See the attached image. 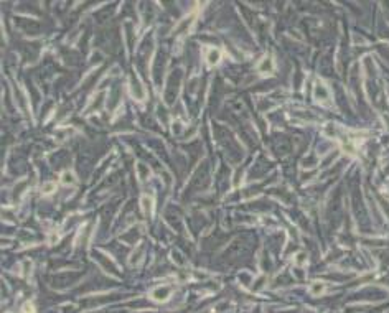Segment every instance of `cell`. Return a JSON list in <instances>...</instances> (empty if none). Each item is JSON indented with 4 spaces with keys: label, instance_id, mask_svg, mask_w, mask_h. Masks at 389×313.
I'll return each mask as SVG.
<instances>
[{
    "label": "cell",
    "instance_id": "cell-3",
    "mask_svg": "<svg viewBox=\"0 0 389 313\" xmlns=\"http://www.w3.org/2000/svg\"><path fill=\"white\" fill-rule=\"evenodd\" d=\"M25 311H27V313H33V308H31L30 303H27V305H25Z\"/></svg>",
    "mask_w": 389,
    "mask_h": 313
},
{
    "label": "cell",
    "instance_id": "cell-1",
    "mask_svg": "<svg viewBox=\"0 0 389 313\" xmlns=\"http://www.w3.org/2000/svg\"><path fill=\"white\" fill-rule=\"evenodd\" d=\"M325 290V287H323V283H320V282H317L315 285H313V288H312V293H321Z\"/></svg>",
    "mask_w": 389,
    "mask_h": 313
},
{
    "label": "cell",
    "instance_id": "cell-2",
    "mask_svg": "<svg viewBox=\"0 0 389 313\" xmlns=\"http://www.w3.org/2000/svg\"><path fill=\"white\" fill-rule=\"evenodd\" d=\"M218 56H219V53L218 51H213V55L209 56V63H211V64H214V61H216V58H218Z\"/></svg>",
    "mask_w": 389,
    "mask_h": 313
}]
</instances>
